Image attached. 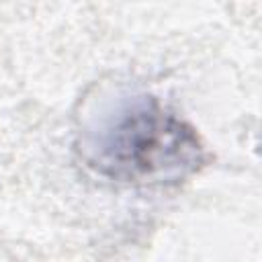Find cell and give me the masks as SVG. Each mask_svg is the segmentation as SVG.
I'll use <instances>...</instances> for the list:
<instances>
[{
	"mask_svg": "<svg viewBox=\"0 0 262 262\" xmlns=\"http://www.w3.org/2000/svg\"><path fill=\"white\" fill-rule=\"evenodd\" d=\"M194 151V137L174 117L141 108L111 133L102 162L119 176H154L190 164Z\"/></svg>",
	"mask_w": 262,
	"mask_h": 262,
	"instance_id": "6da1fadb",
	"label": "cell"
}]
</instances>
